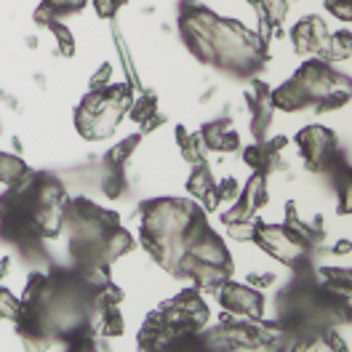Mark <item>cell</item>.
Returning <instances> with one entry per match:
<instances>
[{"mask_svg": "<svg viewBox=\"0 0 352 352\" xmlns=\"http://www.w3.org/2000/svg\"><path fill=\"white\" fill-rule=\"evenodd\" d=\"M110 78H112V67L102 65L96 69V75L91 78V91H104V88L110 86Z\"/></svg>", "mask_w": 352, "mask_h": 352, "instance_id": "cell-20", "label": "cell"}, {"mask_svg": "<svg viewBox=\"0 0 352 352\" xmlns=\"http://www.w3.org/2000/svg\"><path fill=\"white\" fill-rule=\"evenodd\" d=\"M241 198L254 208V211H259L264 203L270 200V190H267V174L264 171H254L251 179H248V184L243 187Z\"/></svg>", "mask_w": 352, "mask_h": 352, "instance_id": "cell-6", "label": "cell"}, {"mask_svg": "<svg viewBox=\"0 0 352 352\" xmlns=\"http://www.w3.org/2000/svg\"><path fill=\"white\" fill-rule=\"evenodd\" d=\"M272 275H259V272H251L248 275V286L251 288H264V286H272Z\"/></svg>", "mask_w": 352, "mask_h": 352, "instance_id": "cell-22", "label": "cell"}, {"mask_svg": "<svg viewBox=\"0 0 352 352\" xmlns=\"http://www.w3.org/2000/svg\"><path fill=\"white\" fill-rule=\"evenodd\" d=\"M139 142H142V136L133 133V136H129V139H123L120 144H115L110 153H107V166H110V168H120V166L131 157L133 150L139 147Z\"/></svg>", "mask_w": 352, "mask_h": 352, "instance_id": "cell-10", "label": "cell"}, {"mask_svg": "<svg viewBox=\"0 0 352 352\" xmlns=\"http://www.w3.org/2000/svg\"><path fill=\"white\" fill-rule=\"evenodd\" d=\"M187 190H190L192 198H198V200L214 190V176H211V168H208L206 163H198V166L192 168V174L187 179Z\"/></svg>", "mask_w": 352, "mask_h": 352, "instance_id": "cell-8", "label": "cell"}, {"mask_svg": "<svg viewBox=\"0 0 352 352\" xmlns=\"http://www.w3.org/2000/svg\"><path fill=\"white\" fill-rule=\"evenodd\" d=\"M254 230H256V221L251 219H241V221H230L227 224V235L232 238V241H254Z\"/></svg>", "mask_w": 352, "mask_h": 352, "instance_id": "cell-16", "label": "cell"}, {"mask_svg": "<svg viewBox=\"0 0 352 352\" xmlns=\"http://www.w3.org/2000/svg\"><path fill=\"white\" fill-rule=\"evenodd\" d=\"M16 315H19V302H16V296H14L11 291L0 288V318L16 320Z\"/></svg>", "mask_w": 352, "mask_h": 352, "instance_id": "cell-18", "label": "cell"}, {"mask_svg": "<svg viewBox=\"0 0 352 352\" xmlns=\"http://www.w3.org/2000/svg\"><path fill=\"white\" fill-rule=\"evenodd\" d=\"M230 131V123H224V120H217V123H208L200 136H203V142H206V147L208 150H219L221 153V142H224V133Z\"/></svg>", "mask_w": 352, "mask_h": 352, "instance_id": "cell-13", "label": "cell"}, {"mask_svg": "<svg viewBox=\"0 0 352 352\" xmlns=\"http://www.w3.org/2000/svg\"><path fill=\"white\" fill-rule=\"evenodd\" d=\"M296 144H299L309 168H318V171L331 166L336 157V136L323 126H307L296 136Z\"/></svg>", "mask_w": 352, "mask_h": 352, "instance_id": "cell-1", "label": "cell"}, {"mask_svg": "<svg viewBox=\"0 0 352 352\" xmlns=\"http://www.w3.org/2000/svg\"><path fill=\"white\" fill-rule=\"evenodd\" d=\"M219 302L227 312H235L241 318L248 320H262L264 315V299L256 288L251 286H238V283H230L224 280L219 288Z\"/></svg>", "mask_w": 352, "mask_h": 352, "instance_id": "cell-2", "label": "cell"}, {"mask_svg": "<svg viewBox=\"0 0 352 352\" xmlns=\"http://www.w3.org/2000/svg\"><path fill=\"white\" fill-rule=\"evenodd\" d=\"M326 8H329L331 14H336L342 22H350L352 19L350 0H326Z\"/></svg>", "mask_w": 352, "mask_h": 352, "instance_id": "cell-19", "label": "cell"}, {"mask_svg": "<svg viewBox=\"0 0 352 352\" xmlns=\"http://www.w3.org/2000/svg\"><path fill=\"white\" fill-rule=\"evenodd\" d=\"M30 168L24 166L22 157H16V155H8V153H0V182L3 184H16L24 174H27Z\"/></svg>", "mask_w": 352, "mask_h": 352, "instance_id": "cell-9", "label": "cell"}, {"mask_svg": "<svg viewBox=\"0 0 352 352\" xmlns=\"http://www.w3.org/2000/svg\"><path fill=\"white\" fill-rule=\"evenodd\" d=\"M123 190H126L123 171H120V168H110V174H107V179H104V195L115 200L123 195Z\"/></svg>", "mask_w": 352, "mask_h": 352, "instance_id": "cell-17", "label": "cell"}, {"mask_svg": "<svg viewBox=\"0 0 352 352\" xmlns=\"http://www.w3.org/2000/svg\"><path fill=\"white\" fill-rule=\"evenodd\" d=\"M8 267H11V259H8V256H6V259H3V262H0V280H3V278H6V275H8Z\"/></svg>", "mask_w": 352, "mask_h": 352, "instance_id": "cell-25", "label": "cell"}, {"mask_svg": "<svg viewBox=\"0 0 352 352\" xmlns=\"http://www.w3.org/2000/svg\"><path fill=\"white\" fill-rule=\"evenodd\" d=\"M48 30H51V32L56 35V43H59V54H62V56H72V54H75V38H72V32H69V30H67L65 24L59 22V19L48 24Z\"/></svg>", "mask_w": 352, "mask_h": 352, "instance_id": "cell-15", "label": "cell"}, {"mask_svg": "<svg viewBox=\"0 0 352 352\" xmlns=\"http://www.w3.org/2000/svg\"><path fill=\"white\" fill-rule=\"evenodd\" d=\"M270 96H272V104H275V107H280V110H286V112H299L312 104L307 91L299 86L294 78H291L288 83H283L280 88L270 91Z\"/></svg>", "mask_w": 352, "mask_h": 352, "instance_id": "cell-5", "label": "cell"}, {"mask_svg": "<svg viewBox=\"0 0 352 352\" xmlns=\"http://www.w3.org/2000/svg\"><path fill=\"white\" fill-rule=\"evenodd\" d=\"M291 38H294V48L299 54H320L323 56L329 48V30H326L323 19H318V16L302 19L294 27Z\"/></svg>", "mask_w": 352, "mask_h": 352, "instance_id": "cell-3", "label": "cell"}, {"mask_svg": "<svg viewBox=\"0 0 352 352\" xmlns=\"http://www.w3.org/2000/svg\"><path fill=\"white\" fill-rule=\"evenodd\" d=\"M347 99H350V94L347 91H329V94H323L318 102H312L315 104V112H331V110H339V107H344L347 104Z\"/></svg>", "mask_w": 352, "mask_h": 352, "instance_id": "cell-14", "label": "cell"}, {"mask_svg": "<svg viewBox=\"0 0 352 352\" xmlns=\"http://www.w3.org/2000/svg\"><path fill=\"white\" fill-rule=\"evenodd\" d=\"M163 120H166V118H163V115H160V112H155L153 118H147V120H144V123H142V133H150V131H155V129H157V126H160V123H163Z\"/></svg>", "mask_w": 352, "mask_h": 352, "instance_id": "cell-23", "label": "cell"}, {"mask_svg": "<svg viewBox=\"0 0 352 352\" xmlns=\"http://www.w3.org/2000/svg\"><path fill=\"white\" fill-rule=\"evenodd\" d=\"M333 254H339V256H347L350 254V241H339L333 245Z\"/></svg>", "mask_w": 352, "mask_h": 352, "instance_id": "cell-24", "label": "cell"}, {"mask_svg": "<svg viewBox=\"0 0 352 352\" xmlns=\"http://www.w3.org/2000/svg\"><path fill=\"white\" fill-rule=\"evenodd\" d=\"M243 157H245V163L254 168V171H272V166H275V160H278V153L267 144V142H259V144H251V147H245L243 150Z\"/></svg>", "mask_w": 352, "mask_h": 352, "instance_id": "cell-7", "label": "cell"}, {"mask_svg": "<svg viewBox=\"0 0 352 352\" xmlns=\"http://www.w3.org/2000/svg\"><path fill=\"white\" fill-rule=\"evenodd\" d=\"M155 112H157V102H155V94H144V96H139V99H133L131 107L126 115H131L136 123H144L147 118H153Z\"/></svg>", "mask_w": 352, "mask_h": 352, "instance_id": "cell-11", "label": "cell"}, {"mask_svg": "<svg viewBox=\"0 0 352 352\" xmlns=\"http://www.w3.org/2000/svg\"><path fill=\"white\" fill-rule=\"evenodd\" d=\"M214 192H217V198H219V206H227V203H235V200L241 198L243 187L238 184V179L224 176L221 182H214Z\"/></svg>", "mask_w": 352, "mask_h": 352, "instance_id": "cell-12", "label": "cell"}, {"mask_svg": "<svg viewBox=\"0 0 352 352\" xmlns=\"http://www.w3.org/2000/svg\"><path fill=\"white\" fill-rule=\"evenodd\" d=\"M123 3H126V0H94V8H96L99 16H107V19H110V16L118 14V8H120Z\"/></svg>", "mask_w": 352, "mask_h": 352, "instance_id": "cell-21", "label": "cell"}, {"mask_svg": "<svg viewBox=\"0 0 352 352\" xmlns=\"http://www.w3.org/2000/svg\"><path fill=\"white\" fill-rule=\"evenodd\" d=\"M187 251L206 264H219V267H232V259H230V251L224 248V243L217 232L206 230L200 232L195 241L187 243Z\"/></svg>", "mask_w": 352, "mask_h": 352, "instance_id": "cell-4", "label": "cell"}]
</instances>
